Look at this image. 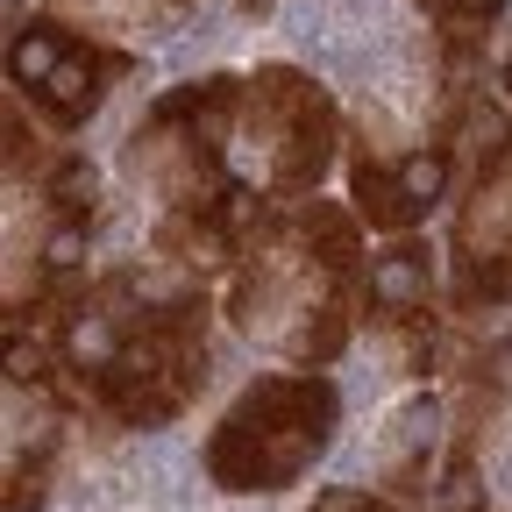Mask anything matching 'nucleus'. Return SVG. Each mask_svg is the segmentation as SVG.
Wrapping results in <instances>:
<instances>
[{"label":"nucleus","mask_w":512,"mask_h":512,"mask_svg":"<svg viewBox=\"0 0 512 512\" xmlns=\"http://www.w3.org/2000/svg\"><path fill=\"white\" fill-rule=\"evenodd\" d=\"M342 399L320 370H271L207 434V477L221 491H285L335 441Z\"/></svg>","instance_id":"obj_1"},{"label":"nucleus","mask_w":512,"mask_h":512,"mask_svg":"<svg viewBox=\"0 0 512 512\" xmlns=\"http://www.w3.org/2000/svg\"><path fill=\"white\" fill-rule=\"evenodd\" d=\"M242 121L271 143V192H313L335 164V143H342V121H335V100L320 93L306 72L292 64H264L242 93Z\"/></svg>","instance_id":"obj_2"},{"label":"nucleus","mask_w":512,"mask_h":512,"mask_svg":"<svg viewBox=\"0 0 512 512\" xmlns=\"http://www.w3.org/2000/svg\"><path fill=\"white\" fill-rule=\"evenodd\" d=\"M128 72V50H72L57 72L36 86V107L57 121V128H86L107 100V79Z\"/></svg>","instance_id":"obj_3"},{"label":"nucleus","mask_w":512,"mask_h":512,"mask_svg":"<svg viewBox=\"0 0 512 512\" xmlns=\"http://www.w3.org/2000/svg\"><path fill=\"white\" fill-rule=\"evenodd\" d=\"M427 292H434V264H427V242L399 235L392 249L370 256V278H363V306L370 320H406V313H427Z\"/></svg>","instance_id":"obj_4"},{"label":"nucleus","mask_w":512,"mask_h":512,"mask_svg":"<svg viewBox=\"0 0 512 512\" xmlns=\"http://www.w3.org/2000/svg\"><path fill=\"white\" fill-rule=\"evenodd\" d=\"M242 93H249V79H228V72L192 79V86H178V93H164V100L150 107V128H178V136L207 143V150H221L228 121L242 114Z\"/></svg>","instance_id":"obj_5"},{"label":"nucleus","mask_w":512,"mask_h":512,"mask_svg":"<svg viewBox=\"0 0 512 512\" xmlns=\"http://www.w3.org/2000/svg\"><path fill=\"white\" fill-rule=\"evenodd\" d=\"M349 200H356V214H363L370 228H384V235H413L420 214H427L413 192H406L399 164H384L377 150H356V157H349Z\"/></svg>","instance_id":"obj_6"},{"label":"nucleus","mask_w":512,"mask_h":512,"mask_svg":"<svg viewBox=\"0 0 512 512\" xmlns=\"http://www.w3.org/2000/svg\"><path fill=\"white\" fill-rule=\"evenodd\" d=\"M434 399H406L399 413H392V427H384V448H377V470H384V484H392L399 498H413L420 484H427V456H434Z\"/></svg>","instance_id":"obj_7"},{"label":"nucleus","mask_w":512,"mask_h":512,"mask_svg":"<svg viewBox=\"0 0 512 512\" xmlns=\"http://www.w3.org/2000/svg\"><path fill=\"white\" fill-rule=\"evenodd\" d=\"M299 242H306V264H320L328 278H356V264H363V228L335 200H306L299 207Z\"/></svg>","instance_id":"obj_8"},{"label":"nucleus","mask_w":512,"mask_h":512,"mask_svg":"<svg viewBox=\"0 0 512 512\" xmlns=\"http://www.w3.org/2000/svg\"><path fill=\"white\" fill-rule=\"evenodd\" d=\"M349 349V299L328 292V299H306L292 313V328H285V356L299 370H320V363H335Z\"/></svg>","instance_id":"obj_9"},{"label":"nucleus","mask_w":512,"mask_h":512,"mask_svg":"<svg viewBox=\"0 0 512 512\" xmlns=\"http://www.w3.org/2000/svg\"><path fill=\"white\" fill-rule=\"evenodd\" d=\"M463 150L477 185H512V121L491 100H463Z\"/></svg>","instance_id":"obj_10"},{"label":"nucleus","mask_w":512,"mask_h":512,"mask_svg":"<svg viewBox=\"0 0 512 512\" xmlns=\"http://www.w3.org/2000/svg\"><path fill=\"white\" fill-rule=\"evenodd\" d=\"M64 57H72V43H64L57 22H29V29H15V43H8V86H29V93H36Z\"/></svg>","instance_id":"obj_11"},{"label":"nucleus","mask_w":512,"mask_h":512,"mask_svg":"<svg viewBox=\"0 0 512 512\" xmlns=\"http://www.w3.org/2000/svg\"><path fill=\"white\" fill-rule=\"evenodd\" d=\"M93 192H100V171L72 150V157H50L43 171V200L57 207V221H86L93 214Z\"/></svg>","instance_id":"obj_12"},{"label":"nucleus","mask_w":512,"mask_h":512,"mask_svg":"<svg viewBox=\"0 0 512 512\" xmlns=\"http://www.w3.org/2000/svg\"><path fill=\"white\" fill-rule=\"evenodd\" d=\"M86 271V221H57L50 242H43V278L72 292V278Z\"/></svg>","instance_id":"obj_13"},{"label":"nucleus","mask_w":512,"mask_h":512,"mask_svg":"<svg viewBox=\"0 0 512 512\" xmlns=\"http://www.w3.org/2000/svg\"><path fill=\"white\" fill-rule=\"evenodd\" d=\"M448 157H456L448 143H427V150L399 157V178H406V192H413L420 207H434V200H441V185H448Z\"/></svg>","instance_id":"obj_14"},{"label":"nucleus","mask_w":512,"mask_h":512,"mask_svg":"<svg viewBox=\"0 0 512 512\" xmlns=\"http://www.w3.org/2000/svg\"><path fill=\"white\" fill-rule=\"evenodd\" d=\"M498 15H505V0H448V15H441V36H448V50L463 57V50H470V43H477V36L498 22Z\"/></svg>","instance_id":"obj_15"},{"label":"nucleus","mask_w":512,"mask_h":512,"mask_svg":"<svg viewBox=\"0 0 512 512\" xmlns=\"http://www.w3.org/2000/svg\"><path fill=\"white\" fill-rule=\"evenodd\" d=\"M43 498H50V470H43V456H29V463L8 470V498H0V512H43Z\"/></svg>","instance_id":"obj_16"},{"label":"nucleus","mask_w":512,"mask_h":512,"mask_svg":"<svg viewBox=\"0 0 512 512\" xmlns=\"http://www.w3.org/2000/svg\"><path fill=\"white\" fill-rule=\"evenodd\" d=\"M441 512H484V491H477V477H470V448H456V463H448Z\"/></svg>","instance_id":"obj_17"},{"label":"nucleus","mask_w":512,"mask_h":512,"mask_svg":"<svg viewBox=\"0 0 512 512\" xmlns=\"http://www.w3.org/2000/svg\"><path fill=\"white\" fill-rule=\"evenodd\" d=\"M43 164V136L36 128H22V107L8 100V178H22V171H36Z\"/></svg>","instance_id":"obj_18"},{"label":"nucleus","mask_w":512,"mask_h":512,"mask_svg":"<svg viewBox=\"0 0 512 512\" xmlns=\"http://www.w3.org/2000/svg\"><path fill=\"white\" fill-rule=\"evenodd\" d=\"M484 392H505V399H512V342H498V349L484 356Z\"/></svg>","instance_id":"obj_19"},{"label":"nucleus","mask_w":512,"mask_h":512,"mask_svg":"<svg viewBox=\"0 0 512 512\" xmlns=\"http://www.w3.org/2000/svg\"><path fill=\"white\" fill-rule=\"evenodd\" d=\"M413 8H427V15H448V0H413Z\"/></svg>","instance_id":"obj_20"},{"label":"nucleus","mask_w":512,"mask_h":512,"mask_svg":"<svg viewBox=\"0 0 512 512\" xmlns=\"http://www.w3.org/2000/svg\"><path fill=\"white\" fill-rule=\"evenodd\" d=\"M498 86H505V93H512V57H505V72H498Z\"/></svg>","instance_id":"obj_21"},{"label":"nucleus","mask_w":512,"mask_h":512,"mask_svg":"<svg viewBox=\"0 0 512 512\" xmlns=\"http://www.w3.org/2000/svg\"><path fill=\"white\" fill-rule=\"evenodd\" d=\"M157 8H192V0H157Z\"/></svg>","instance_id":"obj_22"}]
</instances>
